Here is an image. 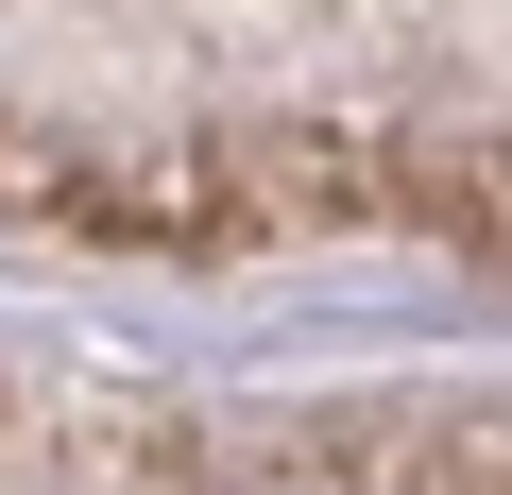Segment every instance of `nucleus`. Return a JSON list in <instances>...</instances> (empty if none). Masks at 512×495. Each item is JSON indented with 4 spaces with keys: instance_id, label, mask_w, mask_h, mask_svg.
<instances>
[{
    "instance_id": "1",
    "label": "nucleus",
    "mask_w": 512,
    "mask_h": 495,
    "mask_svg": "<svg viewBox=\"0 0 512 495\" xmlns=\"http://www.w3.org/2000/svg\"><path fill=\"white\" fill-rule=\"evenodd\" d=\"M0 495H512V410L359 393V410H171L0 376Z\"/></svg>"
}]
</instances>
